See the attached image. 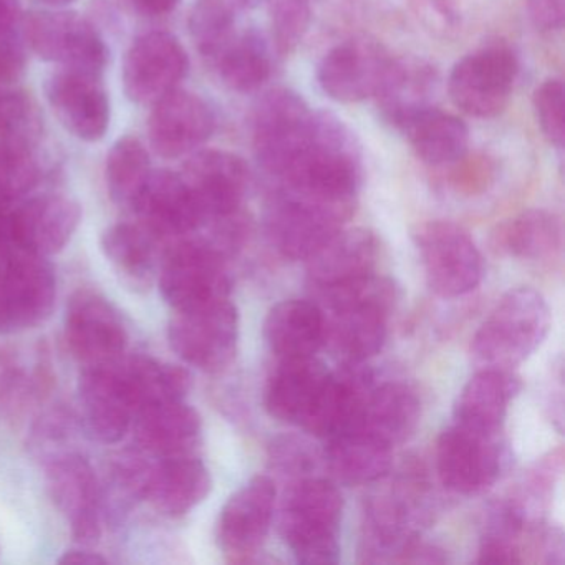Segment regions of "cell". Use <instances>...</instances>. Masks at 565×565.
<instances>
[{"instance_id": "1", "label": "cell", "mask_w": 565, "mask_h": 565, "mask_svg": "<svg viewBox=\"0 0 565 565\" xmlns=\"http://www.w3.org/2000/svg\"><path fill=\"white\" fill-rule=\"evenodd\" d=\"M363 178L362 147L345 121L313 111L309 138L279 178L280 191L352 217Z\"/></svg>"}, {"instance_id": "2", "label": "cell", "mask_w": 565, "mask_h": 565, "mask_svg": "<svg viewBox=\"0 0 565 565\" xmlns=\"http://www.w3.org/2000/svg\"><path fill=\"white\" fill-rule=\"evenodd\" d=\"M323 300L326 342L337 356L349 363H363L380 353L388 333L393 286L373 274L369 279L319 294Z\"/></svg>"}, {"instance_id": "3", "label": "cell", "mask_w": 565, "mask_h": 565, "mask_svg": "<svg viewBox=\"0 0 565 565\" xmlns=\"http://www.w3.org/2000/svg\"><path fill=\"white\" fill-rule=\"evenodd\" d=\"M342 515V492L332 481L302 478L284 494L280 535L300 564H335Z\"/></svg>"}, {"instance_id": "4", "label": "cell", "mask_w": 565, "mask_h": 565, "mask_svg": "<svg viewBox=\"0 0 565 565\" xmlns=\"http://www.w3.org/2000/svg\"><path fill=\"white\" fill-rule=\"evenodd\" d=\"M551 310L541 292L515 287L499 300L472 339L471 352L484 369L512 370L544 342Z\"/></svg>"}, {"instance_id": "5", "label": "cell", "mask_w": 565, "mask_h": 565, "mask_svg": "<svg viewBox=\"0 0 565 565\" xmlns=\"http://www.w3.org/2000/svg\"><path fill=\"white\" fill-rule=\"evenodd\" d=\"M81 221V204L64 194H42L0 210V257L31 254L47 259L65 249Z\"/></svg>"}, {"instance_id": "6", "label": "cell", "mask_w": 565, "mask_h": 565, "mask_svg": "<svg viewBox=\"0 0 565 565\" xmlns=\"http://www.w3.org/2000/svg\"><path fill=\"white\" fill-rule=\"evenodd\" d=\"M158 286L173 310L230 299L231 277L224 254L211 241L183 237L164 254Z\"/></svg>"}, {"instance_id": "7", "label": "cell", "mask_w": 565, "mask_h": 565, "mask_svg": "<svg viewBox=\"0 0 565 565\" xmlns=\"http://www.w3.org/2000/svg\"><path fill=\"white\" fill-rule=\"evenodd\" d=\"M171 350L194 369L221 372L233 362L239 342V313L230 299L174 310L168 323Z\"/></svg>"}, {"instance_id": "8", "label": "cell", "mask_w": 565, "mask_h": 565, "mask_svg": "<svg viewBox=\"0 0 565 565\" xmlns=\"http://www.w3.org/2000/svg\"><path fill=\"white\" fill-rule=\"evenodd\" d=\"M21 34L41 61L105 74L110 51L95 25L77 12H31L21 19Z\"/></svg>"}, {"instance_id": "9", "label": "cell", "mask_w": 565, "mask_h": 565, "mask_svg": "<svg viewBox=\"0 0 565 565\" xmlns=\"http://www.w3.org/2000/svg\"><path fill=\"white\" fill-rule=\"evenodd\" d=\"M313 111L302 95L274 88L257 102L253 114V150L257 163L279 180L309 138Z\"/></svg>"}, {"instance_id": "10", "label": "cell", "mask_w": 565, "mask_h": 565, "mask_svg": "<svg viewBox=\"0 0 565 565\" xmlns=\"http://www.w3.org/2000/svg\"><path fill=\"white\" fill-rule=\"evenodd\" d=\"M426 284L439 297L471 292L482 280L484 263L468 231L451 221H429L415 234Z\"/></svg>"}, {"instance_id": "11", "label": "cell", "mask_w": 565, "mask_h": 565, "mask_svg": "<svg viewBox=\"0 0 565 565\" xmlns=\"http://www.w3.org/2000/svg\"><path fill=\"white\" fill-rule=\"evenodd\" d=\"M519 74L518 57L504 45H491L465 55L449 74L452 104L479 120L495 118L508 108Z\"/></svg>"}, {"instance_id": "12", "label": "cell", "mask_w": 565, "mask_h": 565, "mask_svg": "<svg viewBox=\"0 0 565 565\" xmlns=\"http://www.w3.org/2000/svg\"><path fill=\"white\" fill-rule=\"evenodd\" d=\"M57 279L45 257H0V333H18L44 323L54 312Z\"/></svg>"}, {"instance_id": "13", "label": "cell", "mask_w": 565, "mask_h": 565, "mask_svg": "<svg viewBox=\"0 0 565 565\" xmlns=\"http://www.w3.org/2000/svg\"><path fill=\"white\" fill-rule=\"evenodd\" d=\"M501 435H484L459 425L449 426L436 443V469L449 491L476 495L488 491L508 465Z\"/></svg>"}, {"instance_id": "14", "label": "cell", "mask_w": 565, "mask_h": 565, "mask_svg": "<svg viewBox=\"0 0 565 565\" xmlns=\"http://www.w3.org/2000/svg\"><path fill=\"white\" fill-rule=\"evenodd\" d=\"M45 481L77 544L97 545L102 537L104 489L90 461L78 452H57L49 458Z\"/></svg>"}, {"instance_id": "15", "label": "cell", "mask_w": 565, "mask_h": 565, "mask_svg": "<svg viewBox=\"0 0 565 565\" xmlns=\"http://www.w3.org/2000/svg\"><path fill=\"white\" fill-rule=\"evenodd\" d=\"M190 72L183 44L170 32L153 31L135 39L121 68L125 95L141 107H153L178 90Z\"/></svg>"}, {"instance_id": "16", "label": "cell", "mask_w": 565, "mask_h": 565, "mask_svg": "<svg viewBox=\"0 0 565 565\" xmlns=\"http://www.w3.org/2000/svg\"><path fill=\"white\" fill-rule=\"evenodd\" d=\"M45 98L68 134L87 143L104 140L111 121L104 74L58 67L45 81Z\"/></svg>"}, {"instance_id": "17", "label": "cell", "mask_w": 565, "mask_h": 565, "mask_svg": "<svg viewBox=\"0 0 565 565\" xmlns=\"http://www.w3.org/2000/svg\"><path fill=\"white\" fill-rule=\"evenodd\" d=\"M349 220L339 211L279 190L267 207V239L286 259L309 260Z\"/></svg>"}, {"instance_id": "18", "label": "cell", "mask_w": 565, "mask_h": 565, "mask_svg": "<svg viewBox=\"0 0 565 565\" xmlns=\"http://www.w3.org/2000/svg\"><path fill=\"white\" fill-rule=\"evenodd\" d=\"M65 339L85 366L118 365L128 347L127 329L117 309L94 290H81L68 302Z\"/></svg>"}, {"instance_id": "19", "label": "cell", "mask_w": 565, "mask_h": 565, "mask_svg": "<svg viewBox=\"0 0 565 565\" xmlns=\"http://www.w3.org/2000/svg\"><path fill=\"white\" fill-rule=\"evenodd\" d=\"M118 365L85 366L78 379L82 426L88 438L104 445L125 438L138 409L127 376Z\"/></svg>"}, {"instance_id": "20", "label": "cell", "mask_w": 565, "mask_h": 565, "mask_svg": "<svg viewBox=\"0 0 565 565\" xmlns=\"http://www.w3.org/2000/svg\"><path fill=\"white\" fill-rule=\"evenodd\" d=\"M385 45L373 38H352L327 52L317 81L327 97L339 104H359L375 97L392 64Z\"/></svg>"}, {"instance_id": "21", "label": "cell", "mask_w": 565, "mask_h": 565, "mask_svg": "<svg viewBox=\"0 0 565 565\" xmlns=\"http://www.w3.org/2000/svg\"><path fill=\"white\" fill-rule=\"evenodd\" d=\"M181 177L196 200L204 224L239 213L250 183L246 161L223 150L194 151Z\"/></svg>"}, {"instance_id": "22", "label": "cell", "mask_w": 565, "mask_h": 565, "mask_svg": "<svg viewBox=\"0 0 565 565\" xmlns=\"http://www.w3.org/2000/svg\"><path fill=\"white\" fill-rule=\"evenodd\" d=\"M216 125V115L203 97L178 88L151 107L148 137L158 157L174 160L200 150Z\"/></svg>"}, {"instance_id": "23", "label": "cell", "mask_w": 565, "mask_h": 565, "mask_svg": "<svg viewBox=\"0 0 565 565\" xmlns=\"http://www.w3.org/2000/svg\"><path fill=\"white\" fill-rule=\"evenodd\" d=\"M276 494L273 479L257 475L227 499L216 525L217 545L227 557L243 561L263 545L273 524Z\"/></svg>"}, {"instance_id": "24", "label": "cell", "mask_w": 565, "mask_h": 565, "mask_svg": "<svg viewBox=\"0 0 565 565\" xmlns=\"http://www.w3.org/2000/svg\"><path fill=\"white\" fill-rule=\"evenodd\" d=\"M130 211L160 241L183 239L204 226L186 181L170 170L151 171Z\"/></svg>"}, {"instance_id": "25", "label": "cell", "mask_w": 565, "mask_h": 565, "mask_svg": "<svg viewBox=\"0 0 565 565\" xmlns=\"http://www.w3.org/2000/svg\"><path fill=\"white\" fill-rule=\"evenodd\" d=\"M379 239L369 230H340L307 260V276L317 294L355 286L375 274Z\"/></svg>"}, {"instance_id": "26", "label": "cell", "mask_w": 565, "mask_h": 565, "mask_svg": "<svg viewBox=\"0 0 565 565\" xmlns=\"http://www.w3.org/2000/svg\"><path fill=\"white\" fill-rule=\"evenodd\" d=\"M213 488L210 469L196 456L180 455L158 458L148 465L143 501L160 514L181 518L196 509Z\"/></svg>"}, {"instance_id": "27", "label": "cell", "mask_w": 565, "mask_h": 565, "mask_svg": "<svg viewBox=\"0 0 565 565\" xmlns=\"http://www.w3.org/2000/svg\"><path fill=\"white\" fill-rule=\"evenodd\" d=\"M330 370L316 355L280 359L267 382L264 405L273 418L306 426L326 388Z\"/></svg>"}, {"instance_id": "28", "label": "cell", "mask_w": 565, "mask_h": 565, "mask_svg": "<svg viewBox=\"0 0 565 565\" xmlns=\"http://www.w3.org/2000/svg\"><path fill=\"white\" fill-rule=\"evenodd\" d=\"M135 438L141 451L154 458L191 455L201 438L200 413L184 399L150 403L135 415Z\"/></svg>"}, {"instance_id": "29", "label": "cell", "mask_w": 565, "mask_h": 565, "mask_svg": "<svg viewBox=\"0 0 565 565\" xmlns=\"http://www.w3.org/2000/svg\"><path fill=\"white\" fill-rule=\"evenodd\" d=\"M372 388V375L362 363L343 362L337 372H330L326 388L303 429L327 441L355 428Z\"/></svg>"}, {"instance_id": "30", "label": "cell", "mask_w": 565, "mask_h": 565, "mask_svg": "<svg viewBox=\"0 0 565 565\" xmlns=\"http://www.w3.org/2000/svg\"><path fill=\"white\" fill-rule=\"evenodd\" d=\"M438 82V71L429 62L416 57H393L373 97L383 120L402 131L413 117L433 107Z\"/></svg>"}, {"instance_id": "31", "label": "cell", "mask_w": 565, "mask_h": 565, "mask_svg": "<svg viewBox=\"0 0 565 565\" xmlns=\"http://www.w3.org/2000/svg\"><path fill=\"white\" fill-rule=\"evenodd\" d=\"M521 390L511 370L482 369L471 376L455 403V423L484 435H501L509 403Z\"/></svg>"}, {"instance_id": "32", "label": "cell", "mask_w": 565, "mask_h": 565, "mask_svg": "<svg viewBox=\"0 0 565 565\" xmlns=\"http://www.w3.org/2000/svg\"><path fill=\"white\" fill-rule=\"evenodd\" d=\"M392 446L355 426L327 439L323 461L333 478L343 484H373L392 469Z\"/></svg>"}, {"instance_id": "33", "label": "cell", "mask_w": 565, "mask_h": 565, "mask_svg": "<svg viewBox=\"0 0 565 565\" xmlns=\"http://www.w3.org/2000/svg\"><path fill=\"white\" fill-rule=\"evenodd\" d=\"M264 337L279 359L316 355L326 342L322 310L309 300H282L267 313Z\"/></svg>"}, {"instance_id": "34", "label": "cell", "mask_w": 565, "mask_h": 565, "mask_svg": "<svg viewBox=\"0 0 565 565\" xmlns=\"http://www.w3.org/2000/svg\"><path fill=\"white\" fill-rule=\"evenodd\" d=\"M140 223H118L102 234L100 246L105 259L114 267L121 282L135 290L148 289L160 270V244Z\"/></svg>"}, {"instance_id": "35", "label": "cell", "mask_w": 565, "mask_h": 565, "mask_svg": "<svg viewBox=\"0 0 565 565\" xmlns=\"http://www.w3.org/2000/svg\"><path fill=\"white\" fill-rule=\"evenodd\" d=\"M422 419V403L409 386L383 383L373 386L363 408L360 428L388 446L402 445L415 435Z\"/></svg>"}, {"instance_id": "36", "label": "cell", "mask_w": 565, "mask_h": 565, "mask_svg": "<svg viewBox=\"0 0 565 565\" xmlns=\"http://www.w3.org/2000/svg\"><path fill=\"white\" fill-rule=\"evenodd\" d=\"M402 131L416 157L429 167L458 163L468 153V125L439 108H426L413 117Z\"/></svg>"}, {"instance_id": "37", "label": "cell", "mask_w": 565, "mask_h": 565, "mask_svg": "<svg viewBox=\"0 0 565 565\" xmlns=\"http://www.w3.org/2000/svg\"><path fill=\"white\" fill-rule=\"evenodd\" d=\"M562 221L547 210H527L502 223L495 244L502 253L518 259L541 260L554 257L562 247Z\"/></svg>"}, {"instance_id": "38", "label": "cell", "mask_w": 565, "mask_h": 565, "mask_svg": "<svg viewBox=\"0 0 565 565\" xmlns=\"http://www.w3.org/2000/svg\"><path fill=\"white\" fill-rule=\"evenodd\" d=\"M221 81L237 94H253L264 87L273 74L269 47L257 31L237 34L213 65Z\"/></svg>"}, {"instance_id": "39", "label": "cell", "mask_w": 565, "mask_h": 565, "mask_svg": "<svg viewBox=\"0 0 565 565\" xmlns=\"http://www.w3.org/2000/svg\"><path fill=\"white\" fill-rule=\"evenodd\" d=\"M121 370L127 376L138 408L150 403L184 399L191 388L190 373L183 366L153 356H134Z\"/></svg>"}, {"instance_id": "40", "label": "cell", "mask_w": 565, "mask_h": 565, "mask_svg": "<svg viewBox=\"0 0 565 565\" xmlns=\"http://www.w3.org/2000/svg\"><path fill=\"white\" fill-rule=\"evenodd\" d=\"M525 509L515 499H501L491 504L484 534L479 542V564H519L521 535L525 529Z\"/></svg>"}, {"instance_id": "41", "label": "cell", "mask_w": 565, "mask_h": 565, "mask_svg": "<svg viewBox=\"0 0 565 565\" xmlns=\"http://www.w3.org/2000/svg\"><path fill=\"white\" fill-rule=\"evenodd\" d=\"M151 171L150 153L140 138L128 135L115 141L105 167L108 193L114 203L131 210Z\"/></svg>"}, {"instance_id": "42", "label": "cell", "mask_w": 565, "mask_h": 565, "mask_svg": "<svg viewBox=\"0 0 565 565\" xmlns=\"http://www.w3.org/2000/svg\"><path fill=\"white\" fill-rule=\"evenodd\" d=\"M188 28L201 57L214 65L237 35L233 6L227 0H198Z\"/></svg>"}, {"instance_id": "43", "label": "cell", "mask_w": 565, "mask_h": 565, "mask_svg": "<svg viewBox=\"0 0 565 565\" xmlns=\"http://www.w3.org/2000/svg\"><path fill=\"white\" fill-rule=\"evenodd\" d=\"M42 115L25 92L0 90V145L35 148L42 137Z\"/></svg>"}, {"instance_id": "44", "label": "cell", "mask_w": 565, "mask_h": 565, "mask_svg": "<svg viewBox=\"0 0 565 565\" xmlns=\"http://www.w3.org/2000/svg\"><path fill=\"white\" fill-rule=\"evenodd\" d=\"M35 148L0 145V210L21 203L42 180Z\"/></svg>"}, {"instance_id": "45", "label": "cell", "mask_w": 565, "mask_h": 565, "mask_svg": "<svg viewBox=\"0 0 565 565\" xmlns=\"http://www.w3.org/2000/svg\"><path fill=\"white\" fill-rule=\"evenodd\" d=\"M273 42L280 57H289L302 44L312 24L310 0H267Z\"/></svg>"}, {"instance_id": "46", "label": "cell", "mask_w": 565, "mask_h": 565, "mask_svg": "<svg viewBox=\"0 0 565 565\" xmlns=\"http://www.w3.org/2000/svg\"><path fill=\"white\" fill-rule=\"evenodd\" d=\"M535 118L548 143L562 150L565 143V90L558 78L539 85L534 92Z\"/></svg>"}, {"instance_id": "47", "label": "cell", "mask_w": 565, "mask_h": 565, "mask_svg": "<svg viewBox=\"0 0 565 565\" xmlns=\"http://www.w3.org/2000/svg\"><path fill=\"white\" fill-rule=\"evenodd\" d=\"M408 6L418 24L431 38L449 41L461 31L462 14L459 0H408Z\"/></svg>"}, {"instance_id": "48", "label": "cell", "mask_w": 565, "mask_h": 565, "mask_svg": "<svg viewBox=\"0 0 565 565\" xmlns=\"http://www.w3.org/2000/svg\"><path fill=\"white\" fill-rule=\"evenodd\" d=\"M317 455L303 439L286 436L273 445V462L277 469L290 475L309 472L316 466Z\"/></svg>"}, {"instance_id": "49", "label": "cell", "mask_w": 565, "mask_h": 565, "mask_svg": "<svg viewBox=\"0 0 565 565\" xmlns=\"http://www.w3.org/2000/svg\"><path fill=\"white\" fill-rule=\"evenodd\" d=\"M28 45L22 39L21 29L0 39V90L18 84L28 68Z\"/></svg>"}, {"instance_id": "50", "label": "cell", "mask_w": 565, "mask_h": 565, "mask_svg": "<svg viewBox=\"0 0 565 565\" xmlns=\"http://www.w3.org/2000/svg\"><path fill=\"white\" fill-rule=\"evenodd\" d=\"M181 0H127V4L145 18H164L177 11Z\"/></svg>"}, {"instance_id": "51", "label": "cell", "mask_w": 565, "mask_h": 565, "mask_svg": "<svg viewBox=\"0 0 565 565\" xmlns=\"http://www.w3.org/2000/svg\"><path fill=\"white\" fill-rule=\"evenodd\" d=\"M21 25L19 0H0V39L8 38Z\"/></svg>"}, {"instance_id": "52", "label": "cell", "mask_w": 565, "mask_h": 565, "mask_svg": "<svg viewBox=\"0 0 565 565\" xmlns=\"http://www.w3.org/2000/svg\"><path fill=\"white\" fill-rule=\"evenodd\" d=\"M58 564L100 565L108 564V558L104 557L100 552L92 551V547L81 545V547L65 551L62 557L58 558Z\"/></svg>"}, {"instance_id": "53", "label": "cell", "mask_w": 565, "mask_h": 565, "mask_svg": "<svg viewBox=\"0 0 565 565\" xmlns=\"http://www.w3.org/2000/svg\"><path fill=\"white\" fill-rule=\"evenodd\" d=\"M236 8L244 9V11H249V9H256L257 6L263 2V0H231Z\"/></svg>"}, {"instance_id": "54", "label": "cell", "mask_w": 565, "mask_h": 565, "mask_svg": "<svg viewBox=\"0 0 565 565\" xmlns=\"http://www.w3.org/2000/svg\"><path fill=\"white\" fill-rule=\"evenodd\" d=\"M38 2L49 6V8H64V6L72 4L75 0H38Z\"/></svg>"}, {"instance_id": "55", "label": "cell", "mask_w": 565, "mask_h": 565, "mask_svg": "<svg viewBox=\"0 0 565 565\" xmlns=\"http://www.w3.org/2000/svg\"><path fill=\"white\" fill-rule=\"evenodd\" d=\"M337 2H343V4L355 6L360 4V2H365V0H337Z\"/></svg>"}]
</instances>
